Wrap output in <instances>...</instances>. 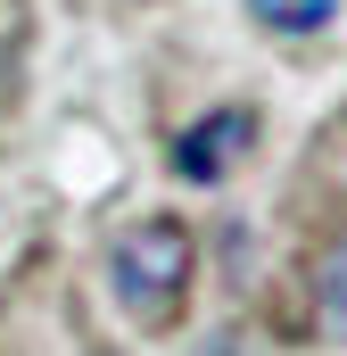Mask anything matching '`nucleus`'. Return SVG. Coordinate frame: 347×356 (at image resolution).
Listing matches in <instances>:
<instances>
[{"instance_id":"obj_1","label":"nucleus","mask_w":347,"mask_h":356,"mask_svg":"<svg viewBox=\"0 0 347 356\" xmlns=\"http://www.w3.org/2000/svg\"><path fill=\"white\" fill-rule=\"evenodd\" d=\"M190 273H198V249H190V232H182L174 216H141V224L116 232V249H108V290L124 298V315H133L141 332H166L174 315H182Z\"/></svg>"},{"instance_id":"obj_2","label":"nucleus","mask_w":347,"mask_h":356,"mask_svg":"<svg viewBox=\"0 0 347 356\" xmlns=\"http://www.w3.org/2000/svg\"><path fill=\"white\" fill-rule=\"evenodd\" d=\"M248 149H257V108H215V116H198L174 141V175L182 182H223Z\"/></svg>"},{"instance_id":"obj_3","label":"nucleus","mask_w":347,"mask_h":356,"mask_svg":"<svg viewBox=\"0 0 347 356\" xmlns=\"http://www.w3.org/2000/svg\"><path fill=\"white\" fill-rule=\"evenodd\" d=\"M248 17L264 33H323L339 17V0H248Z\"/></svg>"}]
</instances>
